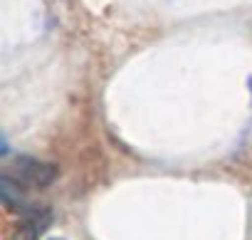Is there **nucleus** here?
Wrapping results in <instances>:
<instances>
[{"instance_id": "obj_1", "label": "nucleus", "mask_w": 252, "mask_h": 240, "mask_svg": "<svg viewBox=\"0 0 252 240\" xmlns=\"http://www.w3.org/2000/svg\"><path fill=\"white\" fill-rule=\"evenodd\" d=\"M3 176H5L15 188H20V186H25V188H45V186H50V183L55 181L57 169H55L52 164H42V161H37V159L23 156V159L15 161L13 173H3Z\"/></svg>"}]
</instances>
